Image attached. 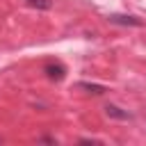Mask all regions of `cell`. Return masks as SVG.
<instances>
[{"label": "cell", "instance_id": "cell-1", "mask_svg": "<svg viewBox=\"0 0 146 146\" xmlns=\"http://www.w3.org/2000/svg\"><path fill=\"white\" fill-rule=\"evenodd\" d=\"M107 21L114 25H128V27H141V18L137 16H128V14H107Z\"/></svg>", "mask_w": 146, "mask_h": 146}, {"label": "cell", "instance_id": "cell-2", "mask_svg": "<svg viewBox=\"0 0 146 146\" xmlns=\"http://www.w3.org/2000/svg\"><path fill=\"white\" fill-rule=\"evenodd\" d=\"M43 73H46L50 80L59 82V80H64V75H66V68H64L59 62H55V64H46V66H43Z\"/></svg>", "mask_w": 146, "mask_h": 146}, {"label": "cell", "instance_id": "cell-3", "mask_svg": "<svg viewBox=\"0 0 146 146\" xmlns=\"http://www.w3.org/2000/svg\"><path fill=\"white\" fill-rule=\"evenodd\" d=\"M75 89H82L87 94H94V96H103L107 91V87L103 84H94V82H75Z\"/></svg>", "mask_w": 146, "mask_h": 146}, {"label": "cell", "instance_id": "cell-4", "mask_svg": "<svg viewBox=\"0 0 146 146\" xmlns=\"http://www.w3.org/2000/svg\"><path fill=\"white\" fill-rule=\"evenodd\" d=\"M105 114L112 116V119H121V121H130V119H132L130 112H125V110H121V107H116V105H105Z\"/></svg>", "mask_w": 146, "mask_h": 146}, {"label": "cell", "instance_id": "cell-5", "mask_svg": "<svg viewBox=\"0 0 146 146\" xmlns=\"http://www.w3.org/2000/svg\"><path fill=\"white\" fill-rule=\"evenodd\" d=\"M30 7H36V9H50L52 7V0H25Z\"/></svg>", "mask_w": 146, "mask_h": 146}]
</instances>
